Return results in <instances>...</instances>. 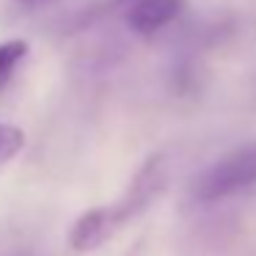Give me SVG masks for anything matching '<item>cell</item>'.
Listing matches in <instances>:
<instances>
[{"label": "cell", "mask_w": 256, "mask_h": 256, "mask_svg": "<svg viewBox=\"0 0 256 256\" xmlns=\"http://www.w3.org/2000/svg\"><path fill=\"white\" fill-rule=\"evenodd\" d=\"M166 188H168V157L152 154L138 168V174L127 184L122 198H116L113 204H105V206H94V210L83 212L74 220L72 232H69V245L78 254H91V250L102 248L124 226L138 220L166 193Z\"/></svg>", "instance_id": "6da1fadb"}, {"label": "cell", "mask_w": 256, "mask_h": 256, "mask_svg": "<svg viewBox=\"0 0 256 256\" xmlns=\"http://www.w3.org/2000/svg\"><path fill=\"white\" fill-rule=\"evenodd\" d=\"M256 188V140L218 157L193 179V198L198 204H218Z\"/></svg>", "instance_id": "7a4b0ae2"}, {"label": "cell", "mask_w": 256, "mask_h": 256, "mask_svg": "<svg viewBox=\"0 0 256 256\" xmlns=\"http://www.w3.org/2000/svg\"><path fill=\"white\" fill-rule=\"evenodd\" d=\"M188 8V0H135L127 6V25L138 36H154L174 25Z\"/></svg>", "instance_id": "3957f363"}, {"label": "cell", "mask_w": 256, "mask_h": 256, "mask_svg": "<svg viewBox=\"0 0 256 256\" xmlns=\"http://www.w3.org/2000/svg\"><path fill=\"white\" fill-rule=\"evenodd\" d=\"M30 44L25 39H8L0 42V91H6V86L14 80L20 64L28 58Z\"/></svg>", "instance_id": "277c9868"}, {"label": "cell", "mask_w": 256, "mask_h": 256, "mask_svg": "<svg viewBox=\"0 0 256 256\" xmlns=\"http://www.w3.org/2000/svg\"><path fill=\"white\" fill-rule=\"evenodd\" d=\"M25 149V132L14 124H0V168H6Z\"/></svg>", "instance_id": "5b68a950"}, {"label": "cell", "mask_w": 256, "mask_h": 256, "mask_svg": "<svg viewBox=\"0 0 256 256\" xmlns=\"http://www.w3.org/2000/svg\"><path fill=\"white\" fill-rule=\"evenodd\" d=\"M22 12H39V8H44V6H52L56 0H14Z\"/></svg>", "instance_id": "8992f818"}, {"label": "cell", "mask_w": 256, "mask_h": 256, "mask_svg": "<svg viewBox=\"0 0 256 256\" xmlns=\"http://www.w3.org/2000/svg\"><path fill=\"white\" fill-rule=\"evenodd\" d=\"M116 6H130V3H135V0H113Z\"/></svg>", "instance_id": "52a82bcc"}]
</instances>
